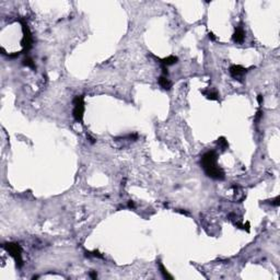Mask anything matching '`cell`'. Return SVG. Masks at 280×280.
Segmentation results:
<instances>
[{
    "instance_id": "6da1fadb",
    "label": "cell",
    "mask_w": 280,
    "mask_h": 280,
    "mask_svg": "<svg viewBox=\"0 0 280 280\" xmlns=\"http://www.w3.org/2000/svg\"><path fill=\"white\" fill-rule=\"evenodd\" d=\"M3 247L14 258L18 267H22L23 259H22V248H21V246L16 243H7L3 245Z\"/></svg>"
},
{
    "instance_id": "7a4b0ae2",
    "label": "cell",
    "mask_w": 280,
    "mask_h": 280,
    "mask_svg": "<svg viewBox=\"0 0 280 280\" xmlns=\"http://www.w3.org/2000/svg\"><path fill=\"white\" fill-rule=\"evenodd\" d=\"M217 153L214 152L213 150L211 151H207L205 154L201 157V166H203L204 171H208V170H211L213 168H216L217 165Z\"/></svg>"
},
{
    "instance_id": "3957f363",
    "label": "cell",
    "mask_w": 280,
    "mask_h": 280,
    "mask_svg": "<svg viewBox=\"0 0 280 280\" xmlns=\"http://www.w3.org/2000/svg\"><path fill=\"white\" fill-rule=\"evenodd\" d=\"M72 104L75 105L72 115L77 122H82L83 114H85V100L82 95H77L72 101Z\"/></svg>"
},
{
    "instance_id": "277c9868",
    "label": "cell",
    "mask_w": 280,
    "mask_h": 280,
    "mask_svg": "<svg viewBox=\"0 0 280 280\" xmlns=\"http://www.w3.org/2000/svg\"><path fill=\"white\" fill-rule=\"evenodd\" d=\"M22 31H23V39L21 41L23 46V52H29V50L32 48L33 45V37H32V33L30 31V27L27 26V24L22 21Z\"/></svg>"
},
{
    "instance_id": "5b68a950",
    "label": "cell",
    "mask_w": 280,
    "mask_h": 280,
    "mask_svg": "<svg viewBox=\"0 0 280 280\" xmlns=\"http://www.w3.org/2000/svg\"><path fill=\"white\" fill-rule=\"evenodd\" d=\"M205 173L207 174V176H209L210 178H212V180H217V181L224 180V172H223V170L221 169V168H219V166H216V168H213V169H211V170H208V171H206Z\"/></svg>"
},
{
    "instance_id": "8992f818",
    "label": "cell",
    "mask_w": 280,
    "mask_h": 280,
    "mask_svg": "<svg viewBox=\"0 0 280 280\" xmlns=\"http://www.w3.org/2000/svg\"><path fill=\"white\" fill-rule=\"evenodd\" d=\"M229 71H230V75L232 76L233 78H235V79L241 78L242 76L245 75V73L247 72V70H246L245 68H243L242 66H240V65H233V66H231L230 69H229Z\"/></svg>"
},
{
    "instance_id": "52a82bcc",
    "label": "cell",
    "mask_w": 280,
    "mask_h": 280,
    "mask_svg": "<svg viewBox=\"0 0 280 280\" xmlns=\"http://www.w3.org/2000/svg\"><path fill=\"white\" fill-rule=\"evenodd\" d=\"M232 39L235 43H243L244 39H245V32H244V30L241 26L235 29V32H234V34H233Z\"/></svg>"
},
{
    "instance_id": "ba28073f",
    "label": "cell",
    "mask_w": 280,
    "mask_h": 280,
    "mask_svg": "<svg viewBox=\"0 0 280 280\" xmlns=\"http://www.w3.org/2000/svg\"><path fill=\"white\" fill-rule=\"evenodd\" d=\"M159 85H160V87L163 88L164 90H170L171 89V85H172L170 80L168 79L165 76H162V77L159 78Z\"/></svg>"
},
{
    "instance_id": "9c48e42d",
    "label": "cell",
    "mask_w": 280,
    "mask_h": 280,
    "mask_svg": "<svg viewBox=\"0 0 280 280\" xmlns=\"http://www.w3.org/2000/svg\"><path fill=\"white\" fill-rule=\"evenodd\" d=\"M158 59H159V58H158ZM159 60H161V64L162 65H164V66H171V65H174V64H176V62H177V57H175V56H169V57H166V58H164V59H159Z\"/></svg>"
},
{
    "instance_id": "30bf717a",
    "label": "cell",
    "mask_w": 280,
    "mask_h": 280,
    "mask_svg": "<svg viewBox=\"0 0 280 280\" xmlns=\"http://www.w3.org/2000/svg\"><path fill=\"white\" fill-rule=\"evenodd\" d=\"M203 94L208 100H211V101H216L219 99V94L216 91H203Z\"/></svg>"
},
{
    "instance_id": "8fae6325",
    "label": "cell",
    "mask_w": 280,
    "mask_h": 280,
    "mask_svg": "<svg viewBox=\"0 0 280 280\" xmlns=\"http://www.w3.org/2000/svg\"><path fill=\"white\" fill-rule=\"evenodd\" d=\"M159 268H160V271H161V275L163 276L164 279H170V280H173V276H171L169 273H168V270L165 269V267L163 266V264H162L161 262H159Z\"/></svg>"
},
{
    "instance_id": "7c38bea8",
    "label": "cell",
    "mask_w": 280,
    "mask_h": 280,
    "mask_svg": "<svg viewBox=\"0 0 280 280\" xmlns=\"http://www.w3.org/2000/svg\"><path fill=\"white\" fill-rule=\"evenodd\" d=\"M217 144H218L219 146L221 147V149H222V150H226V149L229 147L228 141H227V139L224 138V137H220V138L218 139V141H217Z\"/></svg>"
},
{
    "instance_id": "4fadbf2b",
    "label": "cell",
    "mask_w": 280,
    "mask_h": 280,
    "mask_svg": "<svg viewBox=\"0 0 280 280\" xmlns=\"http://www.w3.org/2000/svg\"><path fill=\"white\" fill-rule=\"evenodd\" d=\"M23 65H24V66L30 67V68H32V69L36 68V67H35V65H34V62H33L32 58H31V57H26V58H25V59L23 60Z\"/></svg>"
},
{
    "instance_id": "5bb4252c",
    "label": "cell",
    "mask_w": 280,
    "mask_h": 280,
    "mask_svg": "<svg viewBox=\"0 0 280 280\" xmlns=\"http://www.w3.org/2000/svg\"><path fill=\"white\" fill-rule=\"evenodd\" d=\"M268 204H270L271 206H275V207H278V206L280 205V196H277V197H275L273 199L269 200Z\"/></svg>"
},
{
    "instance_id": "9a60e30c",
    "label": "cell",
    "mask_w": 280,
    "mask_h": 280,
    "mask_svg": "<svg viewBox=\"0 0 280 280\" xmlns=\"http://www.w3.org/2000/svg\"><path fill=\"white\" fill-rule=\"evenodd\" d=\"M262 116H263V112L259 109V111H257V113H256L255 119H256V121H259V119H260V117H262Z\"/></svg>"
},
{
    "instance_id": "2e32d148",
    "label": "cell",
    "mask_w": 280,
    "mask_h": 280,
    "mask_svg": "<svg viewBox=\"0 0 280 280\" xmlns=\"http://www.w3.org/2000/svg\"><path fill=\"white\" fill-rule=\"evenodd\" d=\"M263 101H264V98H263L262 94H259V95L257 96V102H258V104H262Z\"/></svg>"
},
{
    "instance_id": "e0dca14e",
    "label": "cell",
    "mask_w": 280,
    "mask_h": 280,
    "mask_svg": "<svg viewBox=\"0 0 280 280\" xmlns=\"http://www.w3.org/2000/svg\"><path fill=\"white\" fill-rule=\"evenodd\" d=\"M208 35H209V39H211V41H216V39H216V36H214V34H213V33H211V32H210Z\"/></svg>"
},
{
    "instance_id": "ac0fdd59",
    "label": "cell",
    "mask_w": 280,
    "mask_h": 280,
    "mask_svg": "<svg viewBox=\"0 0 280 280\" xmlns=\"http://www.w3.org/2000/svg\"><path fill=\"white\" fill-rule=\"evenodd\" d=\"M90 276H91V278H93V279H96V277H98V275H96L94 271H91V273H90Z\"/></svg>"
},
{
    "instance_id": "d6986e66",
    "label": "cell",
    "mask_w": 280,
    "mask_h": 280,
    "mask_svg": "<svg viewBox=\"0 0 280 280\" xmlns=\"http://www.w3.org/2000/svg\"><path fill=\"white\" fill-rule=\"evenodd\" d=\"M88 138L90 139V142H91V144H94V142H95V139L92 138V137H91V136H89V135H88Z\"/></svg>"
},
{
    "instance_id": "ffe728a7",
    "label": "cell",
    "mask_w": 280,
    "mask_h": 280,
    "mask_svg": "<svg viewBox=\"0 0 280 280\" xmlns=\"http://www.w3.org/2000/svg\"><path fill=\"white\" fill-rule=\"evenodd\" d=\"M128 207H129V208H135V204L132 203L131 200H130L129 203H128Z\"/></svg>"
}]
</instances>
